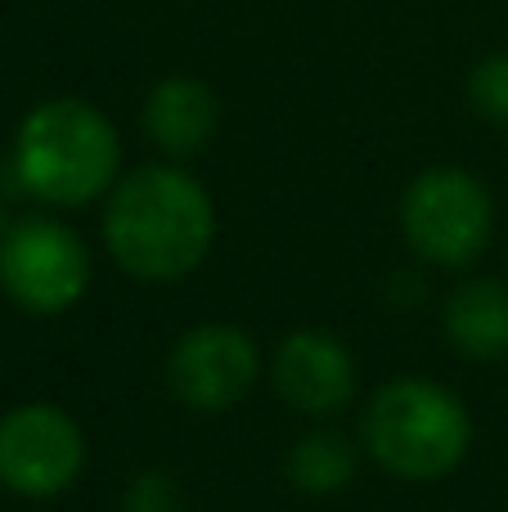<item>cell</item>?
I'll return each mask as SVG.
<instances>
[{
    "mask_svg": "<svg viewBox=\"0 0 508 512\" xmlns=\"http://www.w3.org/2000/svg\"><path fill=\"white\" fill-rule=\"evenodd\" d=\"M86 468V436L59 405H14L0 418V486L23 499H54Z\"/></svg>",
    "mask_w": 508,
    "mask_h": 512,
    "instance_id": "cell-6",
    "label": "cell"
},
{
    "mask_svg": "<svg viewBox=\"0 0 508 512\" xmlns=\"http://www.w3.org/2000/svg\"><path fill=\"white\" fill-rule=\"evenodd\" d=\"M90 252L63 221L27 216L0 234V288L27 315H63L86 297Z\"/></svg>",
    "mask_w": 508,
    "mask_h": 512,
    "instance_id": "cell-5",
    "label": "cell"
},
{
    "mask_svg": "<svg viewBox=\"0 0 508 512\" xmlns=\"http://www.w3.org/2000/svg\"><path fill=\"white\" fill-rule=\"evenodd\" d=\"M473 414L432 378H392L365 409V450L396 481H441L468 459Z\"/></svg>",
    "mask_w": 508,
    "mask_h": 512,
    "instance_id": "cell-3",
    "label": "cell"
},
{
    "mask_svg": "<svg viewBox=\"0 0 508 512\" xmlns=\"http://www.w3.org/2000/svg\"><path fill=\"white\" fill-rule=\"evenodd\" d=\"M122 140L113 122L86 99H45L14 135V176L50 207H86L113 194Z\"/></svg>",
    "mask_w": 508,
    "mask_h": 512,
    "instance_id": "cell-2",
    "label": "cell"
},
{
    "mask_svg": "<svg viewBox=\"0 0 508 512\" xmlns=\"http://www.w3.org/2000/svg\"><path fill=\"white\" fill-rule=\"evenodd\" d=\"M140 126L167 158H194L221 126V99L198 77H162L144 95Z\"/></svg>",
    "mask_w": 508,
    "mask_h": 512,
    "instance_id": "cell-9",
    "label": "cell"
},
{
    "mask_svg": "<svg viewBox=\"0 0 508 512\" xmlns=\"http://www.w3.org/2000/svg\"><path fill=\"white\" fill-rule=\"evenodd\" d=\"M356 445L347 441L342 432H306L302 441L288 450L284 459V477L293 490L311 499H329V495H342V490L356 481Z\"/></svg>",
    "mask_w": 508,
    "mask_h": 512,
    "instance_id": "cell-11",
    "label": "cell"
},
{
    "mask_svg": "<svg viewBox=\"0 0 508 512\" xmlns=\"http://www.w3.org/2000/svg\"><path fill=\"white\" fill-rule=\"evenodd\" d=\"M401 234L428 265L477 261L495 234L491 189L464 167H428L410 180L401 198Z\"/></svg>",
    "mask_w": 508,
    "mask_h": 512,
    "instance_id": "cell-4",
    "label": "cell"
},
{
    "mask_svg": "<svg viewBox=\"0 0 508 512\" xmlns=\"http://www.w3.org/2000/svg\"><path fill=\"white\" fill-rule=\"evenodd\" d=\"M468 104L477 117L495 126H508V50L486 54L473 72H468Z\"/></svg>",
    "mask_w": 508,
    "mask_h": 512,
    "instance_id": "cell-12",
    "label": "cell"
},
{
    "mask_svg": "<svg viewBox=\"0 0 508 512\" xmlns=\"http://www.w3.org/2000/svg\"><path fill=\"white\" fill-rule=\"evenodd\" d=\"M446 337L464 360H504L508 355V283L468 279L446 297Z\"/></svg>",
    "mask_w": 508,
    "mask_h": 512,
    "instance_id": "cell-10",
    "label": "cell"
},
{
    "mask_svg": "<svg viewBox=\"0 0 508 512\" xmlns=\"http://www.w3.org/2000/svg\"><path fill=\"white\" fill-rule=\"evenodd\" d=\"M270 382H275L279 400L293 405L297 414H338L356 396V355L347 351L342 337L324 333V328H293L275 346Z\"/></svg>",
    "mask_w": 508,
    "mask_h": 512,
    "instance_id": "cell-8",
    "label": "cell"
},
{
    "mask_svg": "<svg viewBox=\"0 0 508 512\" xmlns=\"http://www.w3.org/2000/svg\"><path fill=\"white\" fill-rule=\"evenodd\" d=\"M122 512H185V490L176 486V477L162 468H149L126 486Z\"/></svg>",
    "mask_w": 508,
    "mask_h": 512,
    "instance_id": "cell-13",
    "label": "cell"
},
{
    "mask_svg": "<svg viewBox=\"0 0 508 512\" xmlns=\"http://www.w3.org/2000/svg\"><path fill=\"white\" fill-rule=\"evenodd\" d=\"M108 256L131 279L176 283L207 261L216 243V207L185 167H140L122 176L104 212Z\"/></svg>",
    "mask_w": 508,
    "mask_h": 512,
    "instance_id": "cell-1",
    "label": "cell"
},
{
    "mask_svg": "<svg viewBox=\"0 0 508 512\" xmlns=\"http://www.w3.org/2000/svg\"><path fill=\"white\" fill-rule=\"evenodd\" d=\"M261 378V351L239 324L207 319L180 333L167 355V382L180 405L198 414H225L234 409Z\"/></svg>",
    "mask_w": 508,
    "mask_h": 512,
    "instance_id": "cell-7",
    "label": "cell"
}]
</instances>
